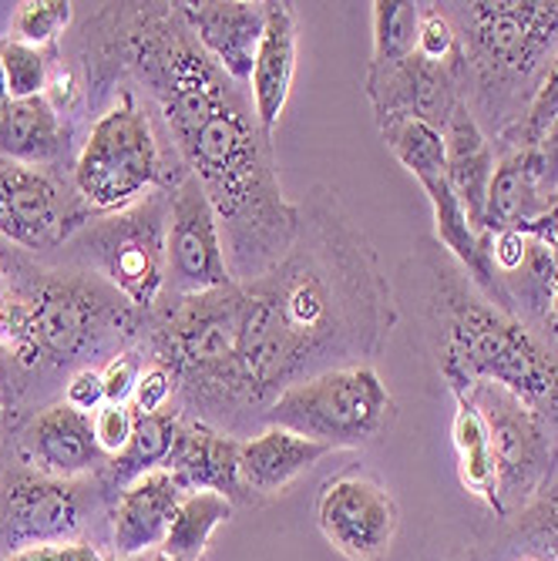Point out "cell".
I'll list each match as a JSON object with an SVG mask.
<instances>
[{
    "instance_id": "11",
    "label": "cell",
    "mask_w": 558,
    "mask_h": 561,
    "mask_svg": "<svg viewBox=\"0 0 558 561\" xmlns=\"http://www.w3.org/2000/svg\"><path fill=\"white\" fill-rule=\"evenodd\" d=\"M105 494L88 481L47 478L21 461L0 468V561L37 548L84 541L94 497Z\"/></svg>"
},
{
    "instance_id": "3",
    "label": "cell",
    "mask_w": 558,
    "mask_h": 561,
    "mask_svg": "<svg viewBox=\"0 0 558 561\" xmlns=\"http://www.w3.org/2000/svg\"><path fill=\"white\" fill-rule=\"evenodd\" d=\"M0 364L18 374L91 367L94 356H118L141 330V313L105 279L8 263Z\"/></svg>"
},
{
    "instance_id": "19",
    "label": "cell",
    "mask_w": 558,
    "mask_h": 561,
    "mask_svg": "<svg viewBox=\"0 0 558 561\" xmlns=\"http://www.w3.org/2000/svg\"><path fill=\"white\" fill-rule=\"evenodd\" d=\"M239 444L232 434L216 431L206 421H179V434L172 444V454L166 461V471L179 481L185 494L192 491H216L229 501L242 497L239 484Z\"/></svg>"
},
{
    "instance_id": "32",
    "label": "cell",
    "mask_w": 558,
    "mask_h": 561,
    "mask_svg": "<svg viewBox=\"0 0 558 561\" xmlns=\"http://www.w3.org/2000/svg\"><path fill=\"white\" fill-rule=\"evenodd\" d=\"M0 61H4V75H8V91H11V101H21V98H37L47 91V75H50V65H47V55L31 44H21L14 37H4L0 41Z\"/></svg>"
},
{
    "instance_id": "1",
    "label": "cell",
    "mask_w": 558,
    "mask_h": 561,
    "mask_svg": "<svg viewBox=\"0 0 558 561\" xmlns=\"http://www.w3.org/2000/svg\"><path fill=\"white\" fill-rule=\"evenodd\" d=\"M109 24V58L151 94L185 172L206 188L226 232L236 283L276 270L299 232V213L280 192L270 135L252 101L202 50L179 4H122L98 14Z\"/></svg>"
},
{
    "instance_id": "26",
    "label": "cell",
    "mask_w": 558,
    "mask_h": 561,
    "mask_svg": "<svg viewBox=\"0 0 558 561\" xmlns=\"http://www.w3.org/2000/svg\"><path fill=\"white\" fill-rule=\"evenodd\" d=\"M229 518H232L229 497H223L216 491H192L175 507L172 525H169L159 551L175 558V561H198L202 554H206L216 528H223Z\"/></svg>"
},
{
    "instance_id": "17",
    "label": "cell",
    "mask_w": 558,
    "mask_h": 561,
    "mask_svg": "<svg viewBox=\"0 0 558 561\" xmlns=\"http://www.w3.org/2000/svg\"><path fill=\"white\" fill-rule=\"evenodd\" d=\"M179 14L202 50L242 88L252 78L257 50L266 34V4L249 0H202L179 4Z\"/></svg>"
},
{
    "instance_id": "7",
    "label": "cell",
    "mask_w": 558,
    "mask_h": 561,
    "mask_svg": "<svg viewBox=\"0 0 558 561\" xmlns=\"http://www.w3.org/2000/svg\"><path fill=\"white\" fill-rule=\"evenodd\" d=\"M162 179L166 156L156 118L125 88L118 91L115 105L98 115L78 151L75 192L91 213L112 216L141 202L145 192H159Z\"/></svg>"
},
{
    "instance_id": "14",
    "label": "cell",
    "mask_w": 558,
    "mask_h": 561,
    "mask_svg": "<svg viewBox=\"0 0 558 561\" xmlns=\"http://www.w3.org/2000/svg\"><path fill=\"white\" fill-rule=\"evenodd\" d=\"M317 525L343 558L384 561L394 548L400 512L394 494L371 474H340L317 497Z\"/></svg>"
},
{
    "instance_id": "33",
    "label": "cell",
    "mask_w": 558,
    "mask_h": 561,
    "mask_svg": "<svg viewBox=\"0 0 558 561\" xmlns=\"http://www.w3.org/2000/svg\"><path fill=\"white\" fill-rule=\"evenodd\" d=\"M418 55L431 65H444L462 78V44L458 27L451 21V11L444 8H421V27H418Z\"/></svg>"
},
{
    "instance_id": "27",
    "label": "cell",
    "mask_w": 558,
    "mask_h": 561,
    "mask_svg": "<svg viewBox=\"0 0 558 561\" xmlns=\"http://www.w3.org/2000/svg\"><path fill=\"white\" fill-rule=\"evenodd\" d=\"M458 411H454V447H458V468H462V484L488 501L498 515V478H494V461H491V440H488V424L478 407L465 397L454 393Z\"/></svg>"
},
{
    "instance_id": "40",
    "label": "cell",
    "mask_w": 558,
    "mask_h": 561,
    "mask_svg": "<svg viewBox=\"0 0 558 561\" xmlns=\"http://www.w3.org/2000/svg\"><path fill=\"white\" fill-rule=\"evenodd\" d=\"M519 232H525V236L538 239V242L551 252V256L558 260V202H551V206H548L538 219L525 222Z\"/></svg>"
},
{
    "instance_id": "22",
    "label": "cell",
    "mask_w": 558,
    "mask_h": 561,
    "mask_svg": "<svg viewBox=\"0 0 558 561\" xmlns=\"http://www.w3.org/2000/svg\"><path fill=\"white\" fill-rule=\"evenodd\" d=\"M551 202L542 192V162L535 148H504L494 162V175L488 185V206L481 236L522 229L538 219Z\"/></svg>"
},
{
    "instance_id": "9",
    "label": "cell",
    "mask_w": 558,
    "mask_h": 561,
    "mask_svg": "<svg viewBox=\"0 0 558 561\" xmlns=\"http://www.w3.org/2000/svg\"><path fill=\"white\" fill-rule=\"evenodd\" d=\"M390 414L394 400L380 374L367 364H350L276 393V400L266 407L263 424L286 427L337 450L371 444L387 427Z\"/></svg>"
},
{
    "instance_id": "41",
    "label": "cell",
    "mask_w": 558,
    "mask_h": 561,
    "mask_svg": "<svg viewBox=\"0 0 558 561\" xmlns=\"http://www.w3.org/2000/svg\"><path fill=\"white\" fill-rule=\"evenodd\" d=\"M545 333H548L551 340H558V283H555L551 306H548V317H545Z\"/></svg>"
},
{
    "instance_id": "37",
    "label": "cell",
    "mask_w": 558,
    "mask_h": 561,
    "mask_svg": "<svg viewBox=\"0 0 558 561\" xmlns=\"http://www.w3.org/2000/svg\"><path fill=\"white\" fill-rule=\"evenodd\" d=\"M65 403L75 407V411H81V414H88V417H94L101 407L109 403L105 400V383H101V370H94V367L75 370L68 377V383H65Z\"/></svg>"
},
{
    "instance_id": "10",
    "label": "cell",
    "mask_w": 558,
    "mask_h": 561,
    "mask_svg": "<svg viewBox=\"0 0 558 561\" xmlns=\"http://www.w3.org/2000/svg\"><path fill=\"white\" fill-rule=\"evenodd\" d=\"M465 397L478 407L498 478V518H515L545 491L555 468V444L542 414L498 383H475Z\"/></svg>"
},
{
    "instance_id": "42",
    "label": "cell",
    "mask_w": 558,
    "mask_h": 561,
    "mask_svg": "<svg viewBox=\"0 0 558 561\" xmlns=\"http://www.w3.org/2000/svg\"><path fill=\"white\" fill-rule=\"evenodd\" d=\"M8 101H11V91H8V75H4V61H0V112L8 108Z\"/></svg>"
},
{
    "instance_id": "29",
    "label": "cell",
    "mask_w": 558,
    "mask_h": 561,
    "mask_svg": "<svg viewBox=\"0 0 558 561\" xmlns=\"http://www.w3.org/2000/svg\"><path fill=\"white\" fill-rule=\"evenodd\" d=\"M387 148L397 156V162L408 169L414 179L424 172H441L447 169V156H444V135L424 122L414 118H397L380 125Z\"/></svg>"
},
{
    "instance_id": "16",
    "label": "cell",
    "mask_w": 558,
    "mask_h": 561,
    "mask_svg": "<svg viewBox=\"0 0 558 561\" xmlns=\"http://www.w3.org/2000/svg\"><path fill=\"white\" fill-rule=\"evenodd\" d=\"M462 78L444 65H431L421 55L408 58L400 68H394L384 78L367 81V94L374 101L377 122H397V118H414L444 135L447 122L454 118L465 101L458 94Z\"/></svg>"
},
{
    "instance_id": "44",
    "label": "cell",
    "mask_w": 558,
    "mask_h": 561,
    "mask_svg": "<svg viewBox=\"0 0 558 561\" xmlns=\"http://www.w3.org/2000/svg\"><path fill=\"white\" fill-rule=\"evenodd\" d=\"M109 561H148V554L145 558H109Z\"/></svg>"
},
{
    "instance_id": "4",
    "label": "cell",
    "mask_w": 558,
    "mask_h": 561,
    "mask_svg": "<svg viewBox=\"0 0 558 561\" xmlns=\"http://www.w3.org/2000/svg\"><path fill=\"white\" fill-rule=\"evenodd\" d=\"M441 374L454 393L498 383L548 421L558 411V356L519 320L471 293L458 276H441L434 293Z\"/></svg>"
},
{
    "instance_id": "6",
    "label": "cell",
    "mask_w": 558,
    "mask_h": 561,
    "mask_svg": "<svg viewBox=\"0 0 558 561\" xmlns=\"http://www.w3.org/2000/svg\"><path fill=\"white\" fill-rule=\"evenodd\" d=\"M451 21L462 44V78L468 75L475 81L481 105L491 112H519L522 101L525 115L535 84L558 47V0L454 4ZM522 115L515 118L522 122Z\"/></svg>"
},
{
    "instance_id": "35",
    "label": "cell",
    "mask_w": 558,
    "mask_h": 561,
    "mask_svg": "<svg viewBox=\"0 0 558 561\" xmlns=\"http://www.w3.org/2000/svg\"><path fill=\"white\" fill-rule=\"evenodd\" d=\"M172 393H175L172 374L166 367H159V364H151V367L141 370L128 407L135 414H159V411H166V403H169Z\"/></svg>"
},
{
    "instance_id": "21",
    "label": "cell",
    "mask_w": 558,
    "mask_h": 561,
    "mask_svg": "<svg viewBox=\"0 0 558 561\" xmlns=\"http://www.w3.org/2000/svg\"><path fill=\"white\" fill-rule=\"evenodd\" d=\"M327 454L330 447L310 437H299L286 427H263L257 437L239 444V484L246 494H280Z\"/></svg>"
},
{
    "instance_id": "36",
    "label": "cell",
    "mask_w": 558,
    "mask_h": 561,
    "mask_svg": "<svg viewBox=\"0 0 558 561\" xmlns=\"http://www.w3.org/2000/svg\"><path fill=\"white\" fill-rule=\"evenodd\" d=\"M141 377V364L132 350H122L118 356L105 364L101 370V383H105V400L109 403H132V393H135V383Z\"/></svg>"
},
{
    "instance_id": "2",
    "label": "cell",
    "mask_w": 558,
    "mask_h": 561,
    "mask_svg": "<svg viewBox=\"0 0 558 561\" xmlns=\"http://www.w3.org/2000/svg\"><path fill=\"white\" fill-rule=\"evenodd\" d=\"M242 286L239 374L260 417L286 387L333 370L327 360L374 353L390 317V286L364 239L340 219L296 232L286 260Z\"/></svg>"
},
{
    "instance_id": "45",
    "label": "cell",
    "mask_w": 558,
    "mask_h": 561,
    "mask_svg": "<svg viewBox=\"0 0 558 561\" xmlns=\"http://www.w3.org/2000/svg\"><path fill=\"white\" fill-rule=\"evenodd\" d=\"M551 202H558V192H555V198H551Z\"/></svg>"
},
{
    "instance_id": "34",
    "label": "cell",
    "mask_w": 558,
    "mask_h": 561,
    "mask_svg": "<svg viewBox=\"0 0 558 561\" xmlns=\"http://www.w3.org/2000/svg\"><path fill=\"white\" fill-rule=\"evenodd\" d=\"M94 424V440L98 447L105 450V457L112 461L115 454H122L132 440V431H135V411L128 403H105L101 411L91 417Z\"/></svg>"
},
{
    "instance_id": "39",
    "label": "cell",
    "mask_w": 558,
    "mask_h": 561,
    "mask_svg": "<svg viewBox=\"0 0 558 561\" xmlns=\"http://www.w3.org/2000/svg\"><path fill=\"white\" fill-rule=\"evenodd\" d=\"M535 151H538V162H542V192L551 202L558 192V118L551 122V128L545 131V138Z\"/></svg>"
},
{
    "instance_id": "25",
    "label": "cell",
    "mask_w": 558,
    "mask_h": 561,
    "mask_svg": "<svg viewBox=\"0 0 558 561\" xmlns=\"http://www.w3.org/2000/svg\"><path fill=\"white\" fill-rule=\"evenodd\" d=\"M179 421H182V414H175V411L135 414V431H132L128 447L122 454H115L105 465V471L94 478L101 484V491L118 494L132 481H138L151 471H162L172 454L175 434H179Z\"/></svg>"
},
{
    "instance_id": "30",
    "label": "cell",
    "mask_w": 558,
    "mask_h": 561,
    "mask_svg": "<svg viewBox=\"0 0 558 561\" xmlns=\"http://www.w3.org/2000/svg\"><path fill=\"white\" fill-rule=\"evenodd\" d=\"M555 118H558V47L551 50L522 122L501 138L504 148H538Z\"/></svg>"
},
{
    "instance_id": "38",
    "label": "cell",
    "mask_w": 558,
    "mask_h": 561,
    "mask_svg": "<svg viewBox=\"0 0 558 561\" xmlns=\"http://www.w3.org/2000/svg\"><path fill=\"white\" fill-rule=\"evenodd\" d=\"M4 561H109V558L91 541H68V545H37Z\"/></svg>"
},
{
    "instance_id": "28",
    "label": "cell",
    "mask_w": 558,
    "mask_h": 561,
    "mask_svg": "<svg viewBox=\"0 0 558 561\" xmlns=\"http://www.w3.org/2000/svg\"><path fill=\"white\" fill-rule=\"evenodd\" d=\"M421 4L411 0H377L374 4V61L367 81L390 75L408 58L418 55Z\"/></svg>"
},
{
    "instance_id": "8",
    "label": "cell",
    "mask_w": 558,
    "mask_h": 561,
    "mask_svg": "<svg viewBox=\"0 0 558 561\" xmlns=\"http://www.w3.org/2000/svg\"><path fill=\"white\" fill-rule=\"evenodd\" d=\"M169 192H148L135 206L91 219L71 236L68 256L105 279L138 313H151L166 293Z\"/></svg>"
},
{
    "instance_id": "18",
    "label": "cell",
    "mask_w": 558,
    "mask_h": 561,
    "mask_svg": "<svg viewBox=\"0 0 558 561\" xmlns=\"http://www.w3.org/2000/svg\"><path fill=\"white\" fill-rule=\"evenodd\" d=\"M182 497H185V491L166 468L151 471L138 481H132L125 491H118L115 504H112V551H115V558H145L151 551H159Z\"/></svg>"
},
{
    "instance_id": "20",
    "label": "cell",
    "mask_w": 558,
    "mask_h": 561,
    "mask_svg": "<svg viewBox=\"0 0 558 561\" xmlns=\"http://www.w3.org/2000/svg\"><path fill=\"white\" fill-rule=\"evenodd\" d=\"M296 75V11L293 4H266V34L257 50L252 65L249 91H252V112H257L260 128L273 138Z\"/></svg>"
},
{
    "instance_id": "12",
    "label": "cell",
    "mask_w": 558,
    "mask_h": 561,
    "mask_svg": "<svg viewBox=\"0 0 558 561\" xmlns=\"http://www.w3.org/2000/svg\"><path fill=\"white\" fill-rule=\"evenodd\" d=\"M169 226H166V289L175 299L232 286V270L223 245V226L213 202L189 172L169 188Z\"/></svg>"
},
{
    "instance_id": "15",
    "label": "cell",
    "mask_w": 558,
    "mask_h": 561,
    "mask_svg": "<svg viewBox=\"0 0 558 561\" xmlns=\"http://www.w3.org/2000/svg\"><path fill=\"white\" fill-rule=\"evenodd\" d=\"M18 461L47 478L88 481L105 471L109 457L94 440L91 417L58 400L41 407L24 424L18 437Z\"/></svg>"
},
{
    "instance_id": "24",
    "label": "cell",
    "mask_w": 558,
    "mask_h": 561,
    "mask_svg": "<svg viewBox=\"0 0 558 561\" xmlns=\"http://www.w3.org/2000/svg\"><path fill=\"white\" fill-rule=\"evenodd\" d=\"M65 138L68 128L61 122V112L44 94L8 101V108L0 112V159L4 162L44 169L58 162L68 145Z\"/></svg>"
},
{
    "instance_id": "23",
    "label": "cell",
    "mask_w": 558,
    "mask_h": 561,
    "mask_svg": "<svg viewBox=\"0 0 558 561\" xmlns=\"http://www.w3.org/2000/svg\"><path fill=\"white\" fill-rule=\"evenodd\" d=\"M444 156H447V182L458 195V202L468 213V222L481 232L485 206H488V185L494 175V148L481 128V122L471 115L468 105L454 112V118L444 128Z\"/></svg>"
},
{
    "instance_id": "31",
    "label": "cell",
    "mask_w": 558,
    "mask_h": 561,
    "mask_svg": "<svg viewBox=\"0 0 558 561\" xmlns=\"http://www.w3.org/2000/svg\"><path fill=\"white\" fill-rule=\"evenodd\" d=\"M71 18H75V4H68V0H24L14 11L11 37L37 50L55 47V41L68 31Z\"/></svg>"
},
{
    "instance_id": "13",
    "label": "cell",
    "mask_w": 558,
    "mask_h": 561,
    "mask_svg": "<svg viewBox=\"0 0 558 561\" xmlns=\"http://www.w3.org/2000/svg\"><path fill=\"white\" fill-rule=\"evenodd\" d=\"M81 195H68L44 169L0 159V236L4 242L44 252L68 245L91 222Z\"/></svg>"
},
{
    "instance_id": "5",
    "label": "cell",
    "mask_w": 558,
    "mask_h": 561,
    "mask_svg": "<svg viewBox=\"0 0 558 561\" xmlns=\"http://www.w3.org/2000/svg\"><path fill=\"white\" fill-rule=\"evenodd\" d=\"M151 353L182 390L195 421L223 424L239 411H252L239 374L242 336V286H223L156 306Z\"/></svg>"
},
{
    "instance_id": "43",
    "label": "cell",
    "mask_w": 558,
    "mask_h": 561,
    "mask_svg": "<svg viewBox=\"0 0 558 561\" xmlns=\"http://www.w3.org/2000/svg\"><path fill=\"white\" fill-rule=\"evenodd\" d=\"M148 561H175V558H169V554H162V551H151Z\"/></svg>"
}]
</instances>
